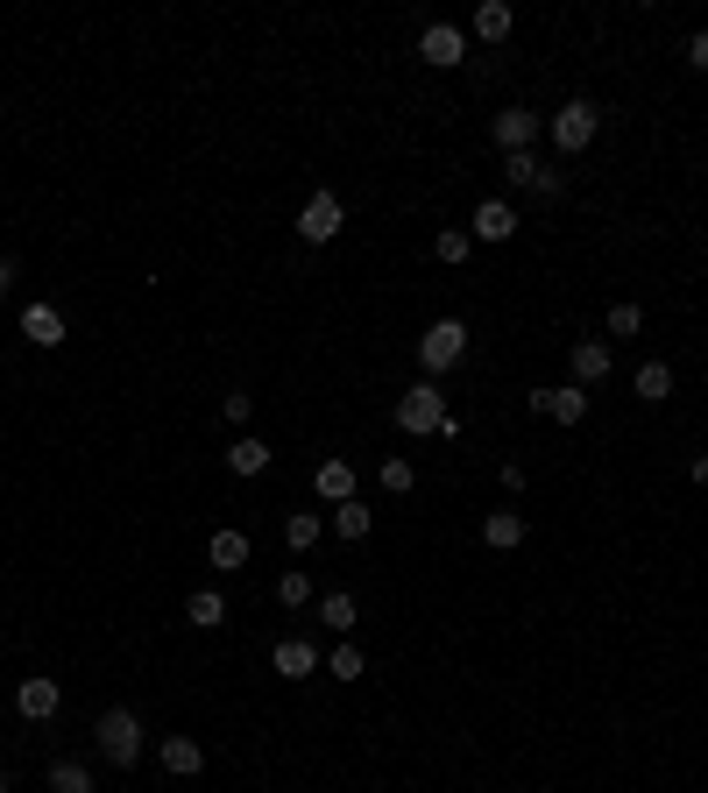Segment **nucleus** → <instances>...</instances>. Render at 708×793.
<instances>
[{
  "label": "nucleus",
  "mask_w": 708,
  "mask_h": 793,
  "mask_svg": "<svg viewBox=\"0 0 708 793\" xmlns=\"http://www.w3.org/2000/svg\"><path fill=\"white\" fill-rule=\"evenodd\" d=\"M93 737H100V758H107L114 772H135V758H142V715L135 709H100Z\"/></svg>",
  "instance_id": "f257e3e1"
},
{
  "label": "nucleus",
  "mask_w": 708,
  "mask_h": 793,
  "mask_svg": "<svg viewBox=\"0 0 708 793\" xmlns=\"http://www.w3.org/2000/svg\"><path fill=\"white\" fill-rule=\"evenodd\" d=\"M595 128H602V107H595V100H567V107L546 121V135L560 142V156H581V149L595 142Z\"/></svg>",
  "instance_id": "f03ea898"
},
{
  "label": "nucleus",
  "mask_w": 708,
  "mask_h": 793,
  "mask_svg": "<svg viewBox=\"0 0 708 793\" xmlns=\"http://www.w3.org/2000/svg\"><path fill=\"white\" fill-rule=\"evenodd\" d=\"M461 354H468V326H461V319H432L426 340H418V362H426L432 376H446Z\"/></svg>",
  "instance_id": "7ed1b4c3"
},
{
  "label": "nucleus",
  "mask_w": 708,
  "mask_h": 793,
  "mask_svg": "<svg viewBox=\"0 0 708 793\" xmlns=\"http://www.w3.org/2000/svg\"><path fill=\"white\" fill-rule=\"evenodd\" d=\"M397 425L411 432H446V397H440V383H418L411 397H397Z\"/></svg>",
  "instance_id": "20e7f679"
},
{
  "label": "nucleus",
  "mask_w": 708,
  "mask_h": 793,
  "mask_svg": "<svg viewBox=\"0 0 708 793\" xmlns=\"http://www.w3.org/2000/svg\"><path fill=\"white\" fill-rule=\"evenodd\" d=\"M340 220H348V206H340L334 191H312V199H305V213H298V242L326 248V242L340 234Z\"/></svg>",
  "instance_id": "39448f33"
},
{
  "label": "nucleus",
  "mask_w": 708,
  "mask_h": 793,
  "mask_svg": "<svg viewBox=\"0 0 708 793\" xmlns=\"http://www.w3.org/2000/svg\"><path fill=\"white\" fill-rule=\"evenodd\" d=\"M489 135H496V149H503V156H518V149H532L538 135H546V114L510 107V114H496V121H489Z\"/></svg>",
  "instance_id": "423d86ee"
},
{
  "label": "nucleus",
  "mask_w": 708,
  "mask_h": 793,
  "mask_svg": "<svg viewBox=\"0 0 708 793\" xmlns=\"http://www.w3.org/2000/svg\"><path fill=\"white\" fill-rule=\"evenodd\" d=\"M532 411H546L553 425H581L589 397H581V383H553V390H532Z\"/></svg>",
  "instance_id": "0eeeda50"
},
{
  "label": "nucleus",
  "mask_w": 708,
  "mask_h": 793,
  "mask_svg": "<svg viewBox=\"0 0 708 793\" xmlns=\"http://www.w3.org/2000/svg\"><path fill=\"white\" fill-rule=\"evenodd\" d=\"M418 57H426V65H461V57H468V28H454V22H432L426 36H418Z\"/></svg>",
  "instance_id": "6e6552de"
},
{
  "label": "nucleus",
  "mask_w": 708,
  "mask_h": 793,
  "mask_svg": "<svg viewBox=\"0 0 708 793\" xmlns=\"http://www.w3.org/2000/svg\"><path fill=\"white\" fill-rule=\"evenodd\" d=\"M503 177H510L518 191H538V199H560V177H553L546 163L532 156V149H518V156H503Z\"/></svg>",
  "instance_id": "1a4fd4ad"
},
{
  "label": "nucleus",
  "mask_w": 708,
  "mask_h": 793,
  "mask_svg": "<svg viewBox=\"0 0 708 793\" xmlns=\"http://www.w3.org/2000/svg\"><path fill=\"white\" fill-rule=\"evenodd\" d=\"M518 228H524V220H518V206H510V199H481L468 234H475V242H510Z\"/></svg>",
  "instance_id": "9d476101"
},
{
  "label": "nucleus",
  "mask_w": 708,
  "mask_h": 793,
  "mask_svg": "<svg viewBox=\"0 0 708 793\" xmlns=\"http://www.w3.org/2000/svg\"><path fill=\"white\" fill-rule=\"evenodd\" d=\"M57 701H65V687H57V680H43V673L14 687V709H22L28 723H50V715H57Z\"/></svg>",
  "instance_id": "9b49d317"
},
{
  "label": "nucleus",
  "mask_w": 708,
  "mask_h": 793,
  "mask_svg": "<svg viewBox=\"0 0 708 793\" xmlns=\"http://www.w3.org/2000/svg\"><path fill=\"white\" fill-rule=\"evenodd\" d=\"M156 758H163V772H171V780H199V772H206L199 737H163V744H156Z\"/></svg>",
  "instance_id": "f8f14e48"
},
{
  "label": "nucleus",
  "mask_w": 708,
  "mask_h": 793,
  "mask_svg": "<svg viewBox=\"0 0 708 793\" xmlns=\"http://www.w3.org/2000/svg\"><path fill=\"white\" fill-rule=\"evenodd\" d=\"M567 362H574V383L589 390V383H602L616 369V354H610V340H574V354H567Z\"/></svg>",
  "instance_id": "ddd939ff"
},
{
  "label": "nucleus",
  "mask_w": 708,
  "mask_h": 793,
  "mask_svg": "<svg viewBox=\"0 0 708 793\" xmlns=\"http://www.w3.org/2000/svg\"><path fill=\"white\" fill-rule=\"evenodd\" d=\"M269 666H277L283 680H305V673H320V645H305V638H283V645L269 652Z\"/></svg>",
  "instance_id": "4468645a"
},
{
  "label": "nucleus",
  "mask_w": 708,
  "mask_h": 793,
  "mask_svg": "<svg viewBox=\"0 0 708 793\" xmlns=\"http://www.w3.org/2000/svg\"><path fill=\"white\" fill-rule=\"evenodd\" d=\"M326 532H334V538H348V546H355V538H369V532H375V511H369L361 497H348V503H334Z\"/></svg>",
  "instance_id": "2eb2a0df"
},
{
  "label": "nucleus",
  "mask_w": 708,
  "mask_h": 793,
  "mask_svg": "<svg viewBox=\"0 0 708 793\" xmlns=\"http://www.w3.org/2000/svg\"><path fill=\"white\" fill-rule=\"evenodd\" d=\"M22 334H28V348H57V340H65V312H57V305H28L22 312Z\"/></svg>",
  "instance_id": "dca6fc26"
},
{
  "label": "nucleus",
  "mask_w": 708,
  "mask_h": 793,
  "mask_svg": "<svg viewBox=\"0 0 708 793\" xmlns=\"http://www.w3.org/2000/svg\"><path fill=\"white\" fill-rule=\"evenodd\" d=\"M206 560H213L220 574H234V567H248V532H213V538H206Z\"/></svg>",
  "instance_id": "f3484780"
},
{
  "label": "nucleus",
  "mask_w": 708,
  "mask_h": 793,
  "mask_svg": "<svg viewBox=\"0 0 708 793\" xmlns=\"http://www.w3.org/2000/svg\"><path fill=\"white\" fill-rule=\"evenodd\" d=\"M185 617H191V631H220V623H228V595H220V588H199L185 603Z\"/></svg>",
  "instance_id": "a211bd4d"
},
{
  "label": "nucleus",
  "mask_w": 708,
  "mask_h": 793,
  "mask_svg": "<svg viewBox=\"0 0 708 793\" xmlns=\"http://www.w3.org/2000/svg\"><path fill=\"white\" fill-rule=\"evenodd\" d=\"M312 489H320L326 503H348V497H355V468H348V460H320V475H312Z\"/></svg>",
  "instance_id": "6ab92c4d"
},
{
  "label": "nucleus",
  "mask_w": 708,
  "mask_h": 793,
  "mask_svg": "<svg viewBox=\"0 0 708 793\" xmlns=\"http://www.w3.org/2000/svg\"><path fill=\"white\" fill-rule=\"evenodd\" d=\"M320 538H326V517H312V511H291V517H283V546H291V552H312Z\"/></svg>",
  "instance_id": "aec40b11"
},
{
  "label": "nucleus",
  "mask_w": 708,
  "mask_h": 793,
  "mask_svg": "<svg viewBox=\"0 0 708 793\" xmlns=\"http://www.w3.org/2000/svg\"><path fill=\"white\" fill-rule=\"evenodd\" d=\"M269 460H277V454H269L263 440H248V432H241V440L228 446V475H263Z\"/></svg>",
  "instance_id": "412c9836"
},
{
  "label": "nucleus",
  "mask_w": 708,
  "mask_h": 793,
  "mask_svg": "<svg viewBox=\"0 0 708 793\" xmlns=\"http://www.w3.org/2000/svg\"><path fill=\"white\" fill-rule=\"evenodd\" d=\"M481 538H489L496 552L524 546V511H489V525H481Z\"/></svg>",
  "instance_id": "4be33fe9"
},
{
  "label": "nucleus",
  "mask_w": 708,
  "mask_h": 793,
  "mask_svg": "<svg viewBox=\"0 0 708 793\" xmlns=\"http://www.w3.org/2000/svg\"><path fill=\"white\" fill-rule=\"evenodd\" d=\"M510 22H518V14H510L503 0H481V8H475V36H481V43H503Z\"/></svg>",
  "instance_id": "5701e85b"
},
{
  "label": "nucleus",
  "mask_w": 708,
  "mask_h": 793,
  "mask_svg": "<svg viewBox=\"0 0 708 793\" xmlns=\"http://www.w3.org/2000/svg\"><path fill=\"white\" fill-rule=\"evenodd\" d=\"M320 623H326V631H340V638H348V631H355V595H348V588L320 595Z\"/></svg>",
  "instance_id": "b1692460"
},
{
  "label": "nucleus",
  "mask_w": 708,
  "mask_h": 793,
  "mask_svg": "<svg viewBox=\"0 0 708 793\" xmlns=\"http://www.w3.org/2000/svg\"><path fill=\"white\" fill-rule=\"evenodd\" d=\"M638 397H645V404H666V397H673V369H666V362H645V369H638Z\"/></svg>",
  "instance_id": "393cba45"
},
{
  "label": "nucleus",
  "mask_w": 708,
  "mask_h": 793,
  "mask_svg": "<svg viewBox=\"0 0 708 793\" xmlns=\"http://www.w3.org/2000/svg\"><path fill=\"white\" fill-rule=\"evenodd\" d=\"M50 793H93V766H71V758H57V766H50Z\"/></svg>",
  "instance_id": "a878e982"
},
{
  "label": "nucleus",
  "mask_w": 708,
  "mask_h": 793,
  "mask_svg": "<svg viewBox=\"0 0 708 793\" xmlns=\"http://www.w3.org/2000/svg\"><path fill=\"white\" fill-rule=\"evenodd\" d=\"M277 603H283V609H305V603H312V574H305V567L277 574Z\"/></svg>",
  "instance_id": "bb28decb"
},
{
  "label": "nucleus",
  "mask_w": 708,
  "mask_h": 793,
  "mask_svg": "<svg viewBox=\"0 0 708 793\" xmlns=\"http://www.w3.org/2000/svg\"><path fill=\"white\" fill-rule=\"evenodd\" d=\"M326 666H334V680H361V673H369V660H361V645H348V638H340V645L326 652Z\"/></svg>",
  "instance_id": "cd10ccee"
},
{
  "label": "nucleus",
  "mask_w": 708,
  "mask_h": 793,
  "mask_svg": "<svg viewBox=\"0 0 708 793\" xmlns=\"http://www.w3.org/2000/svg\"><path fill=\"white\" fill-rule=\"evenodd\" d=\"M468 248H475V234H468V228H446L440 242H432V256H440V263H468Z\"/></svg>",
  "instance_id": "c85d7f7f"
},
{
  "label": "nucleus",
  "mask_w": 708,
  "mask_h": 793,
  "mask_svg": "<svg viewBox=\"0 0 708 793\" xmlns=\"http://www.w3.org/2000/svg\"><path fill=\"white\" fill-rule=\"evenodd\" d=\"M411 482H418V468H411L404 454H390V460H383V489H390V497H404Z\"/></svg>",
  "instance_id": "c756f323"
},
{
  "label": "nucleus",
  "mask_w": 708,
  "mask_h": 793,
  "mask_svg": "<svg viewBox=\"0 0 708 793\" xmlns=\"http://www.w3.org/2000/svg\"><path fill=\"white\" fill-rule=\"evenodd\" d=\"M638 326H645V312H638V305H610V334H616V340H630Z\"/></svg>",
  "instance_id": "7c9ffc66"
},
{
  "label": "nucleus",
  "mask_w": 708,
  "mask_h": 793,
  "mask_svg": "<svg viewBox=\"0 0 708 793\" xmlns=\"http://www.w3.org/2000/svg\"><path fill=\"white\" fill-rule=\"evenodd\" d=\"M220 411H228V425H248V411H255V397H248V390H234L228 404H220Z\"/></svg>",
  "instance_id": "2f4dec72"
},
{
  "label": "nucleus",
  "mask_w": 708,
  "mask_h": 793,
  "mask_svg": "<svg viewBox=\"0 0 708 793\" xmlns=\"http://www.w3.org/2000/svg\"><path fill=\"white\" fill-rule=\"evenodd\" d=\"M687 65H695L701 79H708V36H695V43H687Z\"/></svg>",
  "instance_id": "473e14b6"
},
{
  "label": "nucleus",
  "mask_w": 708,
  "mask_h": 793,
  "mask_svg": "<svg viewBox=\"0 0 708 793\" xmlns=\"http://www.w3.org/2000/svg\"><path fill=\"white\" fill-rule=\"evenodd\" d=\"M14 291V256H0V298Z\"/></svg>",
  "instance_id": "72a5a7b5"
},
{
  "label": "nucleus",
  "mask_w": 708,
  "mask_h": 793,
  "mask_svg": "<svg viewBox=\"0 0 708 793\" xmlns=\"http://www.w3.org/2000/svg\"><path fill=\"white\" fill-rule=\"evenodd\" d=\"M695 489H708V454H695Z\"/></svg>",
  "instance_id": "f704fd0d"
}]
</instances>
